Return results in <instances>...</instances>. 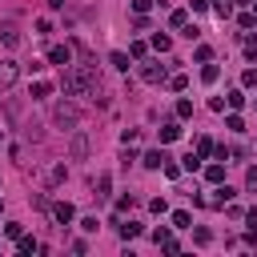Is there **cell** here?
Segmentation results:
<instances>
[{
    "instance_id": "obj_22",
    "label": "cell",
    "mask_w": 257,
    "mask_h": 257,
    "mask_svg": "<svg viewBox=\"0 0 257 257\" xmlns=\"http://www.w3.org/2000/svg\"><path fill=\"white\" fill-rule=\"evenodd\" d=\"M169 24H173V28H185V24H189V16H185V12H181V8H177V12H173V16H169Z\"/></svg>"
},
{
    "instance_id": "obj_34",
    "label": "cell",
    "mask_w": 257,
    "mask_h": 257,
    "mask_svg": "<svg viewBox=\"0 0 257 257\" xmlns=\"http://www.w3.org/2000/svg\"><path fill=\"white\" fill-rule=\"evenodd\" d=\"M0 209H4V205H0Z\"/></svg>"
},
{
    "instance_id": "obj_26",
    "label": "cell",
    "mask_w": 257,
    "mask_h": 257,
    "mask_svg": "<svg viewBox=\"0 0 257 257\" xmlns=\"http://www.w3.org/2000/svg\"><path fill=\"white\" fill-rule=\"evenodd\" d=\"M185 169H189V173H193V169H201V157H197V153H189V157H185Z\"/></svg>"
},
{
    "instance_id": "obj_19",
    "label": "cell",
    "mask_w": 257,
    "mask_h": 257,
    "mask_svg": "<svg viewBox=\"0 0 257 257\" xmlns=\"http://www.w3.org/2000/svg\"><path fill=\"white\" fill-rule=\"evenodd\" d=\"M201 81H205V85L217 81V64H205V69H201Z\"/></svg>"
},
{
    "instance_id": "obj_14",
    "label": "cell",
    "mask_w": 257,
    "mask_h": 257,
    "mask_svg": "<svg viewBox=\"0 0 257 257\" xmlns=\"http://www.w3.org/2000/svg\"><path fill=\"white\" fill-rule=\"evenodd\" d=\"M109 185H113L109 173H105V177H96V197H109Z\"/></svg>"
},
{
    "instance_id": "obj_1",
    "label": "cell",
    "mask_w": 257,
    "mask_h": 257,
    "mask_svg": "<svg viewBox=\"0 0 257 257\" xmlns=\"http://www.w3.org/2000/svg\"><path fill=\"white\" fill-rule=\"evenodd\" d=\"M92 88H96V64H81V69L64 73V92L81 96V92H92Z\"/></svg>"
},
{
    "instance_id": "obj_15",
    "label": "cell",
    "mask_w": 257,
    "mask_h": 257,
    "mask_svg": "<svg viewBox=\"0 0 257 257\" xmlns=\"http://www.w3.org/2000/svg\"><path fill=\"white\" fill-rule=\"evenodd\" d=\"M205 177H209L213 185H217V181H225V165H209V169H205Z\"/></svg>"
},
{
    "instance_id": "obj_11",
    "label": "cell",
    "mask_w": 257,
    "mask_h": 257,
    "mask_svg": "<svg viewBox=\"0 0 257 257\" xmlns=\"http://www.w3.org/2000/svg\"><path fill=\"white\" fill-rule=\"evenodd\" d=\"M177 137H181V125H173V121H169L165 128H161V141H177Z\"/></svg>"
},
{
    "instance_id": "obj_5",
    "label": "cell",
    "mask_w": 257,
    "mask_h": 257,
    "mask_svg": "<svg viewBox=\"0 0 257 257\" xmlns=\"http://www.w3.org/2000/svg\"><path fill=\"white\" fill-rule=\"evenodd\" d=\"M0 41H4L8 48H16V44H20V28H16L12 20H4V24H0Z\"/></svg>"
},
{
    "instance_id": "obj_28",
    "label": "cell",
    "mask_w": 257,
    "mask_h": 257,
    "mask_svg": "<svg viewBox=\"0 0 257 257\" xmlns=\"http://www.w3.org/2000/svg\"><path fill=\"white\" fill-rule=\"evenodd\" d=\"M153 8V0H133V12H149Z\"/></svg>"
},
{
    "instance_id": "obj_16",
    "label": "cell",
    "mask_w": 257,
    "mask_h": 257,
    "mask_svg": "<svg viewBox=\"0 0 257 257\" xmlns=\"http://www.w3.org/2000/svg\"><path fill=\"white\" fill-rule=\"evenodd\" d=\"M109 60H113V69H121V73H128V56H125V52H113Z\"/></svg>"
},
{
    "instance_id": "obj_6",
    "label": "cell",
    "mask_w": 257,
    "mask_h": 257,
    "mask_svg": "<svg viewBox=\"0 0 257 257\" xmlns=\"http://www.w3.org/2000/svg\"><path fill=\"white\" fill-rule=\"evenodd\" d=\"M73 217H77V213H73L69 201H56V205H52V221H56V225H69Z\"/></svg>"
},
{
    "instance_id": "obj_7",
    "label": "cell",
    "mask_w": 257,
    "mask_h": 257,
    "mask_svg": "<svg viewBox=\"0 0 257 257\" xmlns=\"http://www.w3.org/2000/svg\"><path fill=\"white\" fill-rule=\"evenodd\" d=\"M48 60H52V64H69V60H73V48H69V44H52V48H48Z\"/></svg>"
},
{
    "instance_id": "obj_4",
    "label": "cell",
    "mask_w": 257,
    "mask_h": 257,
    "mask_svg": "<svg viewBox=\"0 0 257 257\" xmlns=\"http://www.w3.org/2000/svg\"><path fill=\"white\" fill-rule=\"evenodd\" d=\"M16 77H20V64H12V60H4V64H0V88L16 85Z\"/></svg>"
},
{
    "instance_id": "obj_9",
    "label": "cell",
    "mask_w": 257,
    "mask_h": 257,
    "mask_svg": "<svg viewBox=\"0 0 257 257\" xmlns=\"http://www.w3.org/2000/svg\"><path fill=\"white\" fill-rule=\"evenodd\" d=\"M69 153H73V161H85V157H88V137H85V133L73 137V149H69Z\"/></svg>"
},
{
    "instance_id": "obj_20",
    "label": "cell",
    "mask_w": 257,
    "mask_h": 257,
    "mask_svg": "<svg viewBox=\"0 0 257 257\" xmlns=\"http://www.w3.org/2000/svg\"><path fill=\"white\" fill-rule=\"evenodd\" d=\"M16 245H20V253H32V249H41L32 237H16Z\"/></svg>"
},
{
    "instance_id": "obj_17",
    "label": "cell",
    "mask_w": 257,
    "mask_h": 257,
    "mask_svg": "<svg viewBox=\"0 0 257 257\" xmlns=\"http://www.w3.org/2000/svg\"><path fill=\"white\" fill-rule=\"evenodd\" d=\"M189 221H193V217H189L185 209H177V213H173V225H177V229H189Z\"/></svg>"
},
{
    "instance_id": "obj_31",
    "label": "cell",
    "mask_w": 257,
    "mask_h": 257,
    "mask_svg": "<svg viewBox=\"0 0 257 257\" xmlns=\"http://www.w3.org/2000/svg\"><path fill=\"white\" fill-rule=\"evenodd\" d=\"M209 8V0H193V12H205Z\"/></svg>"
},
{
    "instance_id": "obj_29",
    "label": "cell",
    "mask_w": 257,
    "mask_h": 257,
    "mask_svg": "<svg viewBox=\"0 0 257 257\" xmlns=\"http://www.w3.org/2000/svg\"><path fill=\"white\" fill-rule=\"evenodd\" d=\"M241 81H245V85L253 88V85H257V69H245V77H241Z\"/></svg>"
},
{
    "instance_id": "obj_2",
    "label": "cell",
    "mask_w": 257,
    "mask_h": 257,
    "mask_svg": "<svg viewBox=\"0 0 257 257\" xmlns=\"http://www.w3.org/2000/svg\"><path fill=\"white\" fill-rule=\"evenodd\" d=\"M77 121H81V113H77L73 105H56V109H52V125H60V128H73Z\"/></svg>"
},
{
    "instance_id": "obj_21",
    "label": "cell",
    "mask_w": 257,
    "mask_h": 257,
    "mask_svg": "<svg viewBox=\"0 0 257 257\" xmlns=\"http://www.w3.org/2000/svg\"><path fill=\"white\" fill-rule=\"evenodd\" d=\"M233 197V189L229 185H225V189H217V197H213V205H225V201H229Z\"/></svg>"
},
{
    "instance_id": "obj_33",
    "label": "cell",
    "mask_w": 257,
    "mask_h": 257,
    "mask_svg": "<svg viewBox=\"0 0 257 257\" xmlns=\"http://www.w3.org/2000/svg\"><path fill=\"white\" fill-rule=\"evenodd\" d=\"M237 4H249V0H237Z\"/></svg>"
},
{
    "instance_id": "obj_32",
    "label": "cell",
    "mask_w": 257,
    "mask_h": 257,
    "mask_svg": "<svg viewBox=\"0 0 257 257\" xmlns=\"http://www.w3.org/2000/svg\"><path fill=\"white\" fill-rule=\"evenodd\" d=\"M48 8H64V0H48Z\"/></svg>"
},
{
    "instance_id": "obj_27",
    "label": "cell",
    "mask_w": 257,
    "mask_h": 257,
    "mask_svg": "<svg viewBox=\"0 0 257 257\" xmlns=\"http://www.w3.org/2000/svg\"><path fill=\"white\" fill-rule=\"evenodd\" d=\"M177 117H193V101H177Z\"/></svg>"
},
{
    "instance_id": "obj_12",
    "label": "cell",
    "mask_w": 257,
    "mask_h": 257,
    "mask_svg": "<svg viewBox=\"0 0 257 257\" xmlns=\"http://www.w3.org/2000/svg\"><path fill=\"white\" fill-rule=\"evenodd\" d=\"M153 48H157V52H169V48H173V41L165 37V32H157V37H153Z\"/></svg>"
},
{
    "instance_id": "obj_10",
    "label": "cell",
    "mask_w": 257,
    "mask_h": 257,
    "mask_svg": "<svg viewBox=\"0 0 257 257\" xmlns=\"http://www.w3.org/2000/svg\"><path fill=\"white\" fill-rule=\"evenodd\" d=\"M209 8H213V12L221 16V20H225V16L233 12V0H209Z\"/></svg>"
},
{
    "instance_id": "obj_23",
    "label": "cell",
    "mask_w": 257,
    "mask_h": 257,
    "mask_svg": "<svg viewBox=\"0 0 257 257\" xmlns=\"http://www.w3.org/2000/svg\"><path fill=\"white\" fill-rule=\"evenodd\" d=\"M209 153H213V141L201 137V141H197V157H209Z\"/></svg>"
},
{
    "instance_id": "obj_30",
    "label": "cell",
    "mask_w": 257,
    "mask_h": 257,
    "mask_svg": "<svg viewBox=\"0 0 257 257\" xmlns=\"http://www.w3.org/2000/svg\"><path fill=\"white\" fill-rule=\"evenodd\" d=\"M245 56H257V37H253V41L245 44Z\"/></svg>"
},
{
    "instance_id": "obj_13",
    "label": "cell",
    "mask_w": 257,
    "mask_h": 257,
    "mask_svg": "<svg viewBox=\"0 0 257 257\" xmlns=\"http://www.w3.org/2000/svg\"><path fill=\"white\" fill-rule=\"evenodd\" d=\"M137 233H141V225H137V221H128V225H121V237H125V241H133Z\"/></svg>"
},
{
    "instance_id": "obj_8",
    "label": "cell",
    "mask_w": 257,
    "mask_h": 257,
    "mask_svg": "<svg viewBox=\"0 0 257 257\" xmlns=\"http://www.w3.org/2000/svg\"><path fill=\"white\" fill-rule=\"evenodd\" d=\"M141 161H145V169H161V165H165L169 157H165V149H153V153H145Z\"/></svg>"
},
{
    "instance_id": "obj_25",
    "label": "cell",
    "mask_w": 257,
    "mask_h": 257,
    "mask_svg": "<svg viewBox=\"0 0 257 257\" xmlns=\"http://www.w3.org/2000/svg\"><path fill=\"white\" fill-rule=\"evenodd\" d=\"M193 241H197V245H209V241H213V233H209V229H197V233H193Z\"/></svg>"
},
{
    "instance_id": "obj_3",
    "label": "cell",
    "mask_w": 257,
    "mask_h": 257,
    "mask_svg": "<svg viewBox=\"0 0 257 257\" xmlns=\"http://www.w3.org/2000/svg\"><path fill=\"white\" fill-rule=\"evenodd\" d=\"M141 81H149V85H161V81H165V64L145 60V64H141Z\"/></svg>"
},
{
    "instance_id": "obj_24",
    "label": "cell",
    "mask_w": 257,
    "mask_h": 257,
    "mask_svg": "<svg viewBox=\"0 0 257 257\" xmlns=\"http://www.w3.org/2000/svg\"><path fill=\"white\" fill-rule=\"evenodd\" d=\"M64 181V165H52V173H48V185H60Z\"/></svg>"
},
{
    "instance_id": "obj_18",
    "label": "cell",
    "mask_w": 257,
    "mask_h": 257,
    "mask_svg": "<svg viewBox=\"0 0 257 257\" xmlns=\"http://www.w3.org/2000/svg\"><path fill=\"white\" fill-rule=\"evenodd\" d=\"M48 92H52V85H44V81L32 85V101H41V96H48Z\"/></svg>"
}]
</instances>
